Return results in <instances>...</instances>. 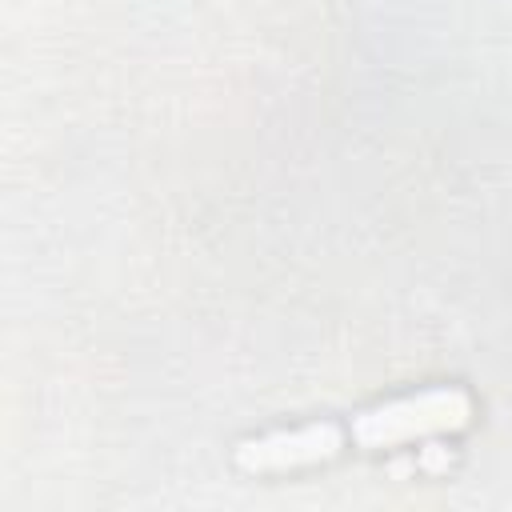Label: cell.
Here are the masks:
<instances>
[{"label":"cell","instance_id":"cell-1","mask_svg":"<svg viewBox=\"0 0 512 512\" xmlns=\"http://www.w3.org/2000/svg\"><path fill=\"white\" fill-rule=\"evenodd\" d=\"M472 416V404L460 388H432L416 396H400L388 404H376L360 416H352V440L360 448H392L428 432H452L464 428Z\"/></svg>","mask_w":512,"mask_h":512},{"label":"cell","instance_id":"cell-2","mask_svg":"<svg viewBox=\"0 0 512 512\" xmlns=\"http://www.w3.org/2000/svg\"><path fill=\"white\" fill-rule=\"evenodd\" d=\"M344 444L336 424H308V428H292V432H268L256 440L236 444L232 460L240 472H284V468H300V464H316L336 456Z\"/></svg>","mask_w":512,"mask_h":512}]
</instances>
